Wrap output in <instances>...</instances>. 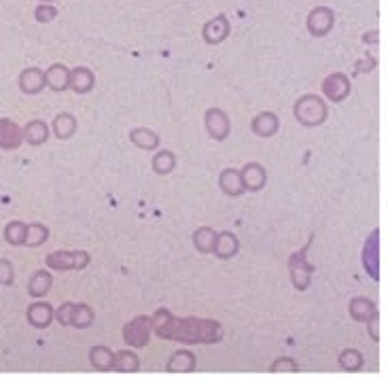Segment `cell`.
<instances>
[{
  "instance_id": "cell-12",
  "label": "cell",
  "mask_w": 388,
  "mask_h": 384,
  "mask_svg": "<svg viewBox=\"0 0 388 384\" xmlns=\"http://www.w3.org/2000/svg\"><path fill=\"white\" fill-rule=\"evenodd\" d=\"M17 83H19V89H21L25 96H36V94H40V91L47 87V83H45V72H42L40 68H36V66H30V68L21 70Z\"/></svg>"
},
{
  "instance_id": "cell-27",
  "label": "cell",
  "mask_w": 388,
  "mask_h": 384,
  "mask_svg": "<svg viewBox=\"0 0 388 384\" xmlns=\"http://www.w3.org/2000/svg\"><path fill=\"white\" fill-rule=\"evenodd\" d=\"M51 285H53V278L49 272L45 270H38L32 274L30 283H28V295L30 298H42L51 291Z\"/></svg>"
},
{
  "instance_id": "cell-4",
  "label": "cell",
  "mask_w": 388,
  "mask_h": 384,
  "mask_svg": "<svg viewBox=\"0 0 388 384\" xmlns=\"http://www.w3.org/2000/svg\"><path fill=\"white\" fill-rule=\"evenodd\" d=\"M53 319L64 325V327H76V329H87L96 315L93 310L87 306V304H72V302H66L62 304L57 310H53Z\"/></svg>"
},
{
  "instance_id": "cell-10",
  "label": "cell",
  "mask_w": 388,
  "mask_h": 384,
  "mask_svg": "<svg viewBox=\"0 0 388 384\" xmlns=\"http://www.w3.org/2000/svg\"><path fill=\"white\" fill-rule=\"evenodd\" d=\"M229 19L225 15H217L212 19H208L202 28V36L208 45H221L227 36H229Z\"/></svg>"
},
{
  "instance_id": "cell-16",
  "label": "cell",
  "mask_w": 388,
  "mask_h": 384,
  "mask_svg": "<svg viewBox=\"0 0 388 384\" xmlns=\"http://www.w3.org/2000/svg\"><path fill=\"white\" fill-rule=\"evenodd\" d=\"M96 85V77L89 68L79 66L70 70V81H68V89H72L74 94H89Z\"/></svg>"
},
{
  "instance_id": "cell-22",
  "label": "cell",
  "mask_w": 388,
  "mask_h": 384,
  "mask_svg": "<svg viewBox=\"0 0 388 384\" xmlns=\"http://www.w3.org/2000/svg\"><path fill=\"white\" fill-rule=\"evenodd\" d=\"M127 138L134 147H138L142 151H155L159 147V136L149 128H134V130H130Z\"/></svg>"
},
{
  "instance_id": "cell-19",
  "label": "cell",
  "mask_w": 388,
  "mask_h": 384,
  "mask_svg": "<svg viewBox=\"0 0 388 384\" xmlns=\"http://www.w3.org/2000/svg\"><path fill=\"white\" fill-rule=\"evenodd\" d=\"M240 251V240L232 234V232H221L217 234V242H215V249L212 253L219 257V259H234Z\"/></svg>"
},
{
  "instance_id": "cell-28",
  "label": "cell",
  "mask_w": 388,
  "mask_h": 384,
  "mask_svg": "<svg viewBox=\"0 0 388 384\" xmlns=\"http://www.w3.org/2000/svg\"><path fill=\"white\" fill-rule=\"evenodd\" d=\"M217 234H219V232H215V230H212V227H208V225L198 227V230L193 232V244H195V249H198L202 255L212 253L215 242H217Z\"/></svg>"
},
{
  "instance_id": "cell-9",
  "label": "cell",
  "mask_w": 388,
  "mask_h": 384,
  "mask_svg": "<svg viewBox=\"0 0 388 384\" xmlns=\"http://www.w3.org/2000/svg\"><path fill=\"white\" fill-rule=\"evenodd\" d=\"M353 91V85H350V79L344 74V72H331L329 77H325L323 81V94L327 100L331 102H344Z\"/></svg>"
},
{
  "instance_id": "cell-13",
  "label": "cell",
  "mask_w": 388,
  "mask_h": 384,
  "mask_svg": "<svg viewBox=\"0 0 388 384\" xmlns=\"http://www.w3.org/2000/svg\"><path fill=\"white\" fill-rule=\"evenodd\" d=\"M25 319L36 329H47L53 323V306L47 302H34L25 310Z\"/></svg>"
},
{
  "instance_id": "cell-14",
  "label": "cell",
  "mask_w": 388,
  "mask_h": 384,
  "mask_svg": "<svg viewBox=\"0 0 388 384\" xmlns=\"http://www.w3.org/2000/svg\"><path fill=\"white\" fill-rule=\"evenodd\" d=\"M23 142L21 128L11 119H0V149L2 151H15Z\"/></svg>"
},
{
  "instance_id": "cell-20",
  "label": "cell",
  "mask_w": 388,
  "mask_h": 384,
  "mask_svg": "<svg viewBox=\"0 0 388 384\" xmlns=\"http://www.w3.org/2000/svg\"><path fill=\"white\" fill-rule=\"evenodd\" d=\"M348 312H350V317H353L355 321H359V323H367V321H370V317L378 312V308H376V302H374V300L363 298V295H357V298H353V300H350V304H348Z\"/></svg>"
},
{
  "instance_id": "cell-30",
  "label": "cell",
  "mask_w": 388,
  "mask_h": 384,
  "mask_svg": "<svg viewBox=\"0 0 388 384\" xmlns=\"http://www.w3.org/2000/svg\"><path fill=\"white\" fill-rule=\"evenodd\" d=\"M151 166H153V172H155V174L166 176V174H170V172L176 168V155H174L172 151H168V149H161V151H157V153L153 155Z\"/></svg>"
},
{
  "instance_id": "cell-1",
  "label": "cell",
  "mask_w": 388,
  "mask_h": 384,
  "mask_svg": "<svg viewBox=\"0 0 388 384\" xmlns=\"http://www.w3.org/2000/svg\"><path fill=\"white\" fill-rule=\"evenodd\" d=\"M151 325L161 340H174L183 344H217L225 336L223 325L215 319H178L166 308H159L151 317Z\"/></svg>"
},
{
  "instance_id": "cell-36",
  "label": "cell",
  "mask_w": 388,
  "mask_h": 384,
  "mask_svg": "<svg viewBox=\"0 0 388 384\" xmlns=\"http://www.w3.org/2000/svg\"><path fill=\"white\" fill-rule=\"evenodd\" d=\"M13 281H15L13 264L8 259H0V285L2 287H8V285H13Z\"/></svg>"
},
{
  "instance_id": "cell-6",
  "label": "cell",
  "mask_w": 388,
  "mask_h": 384,
  "mask_svg": "<svg viewBox=\"0 0 388 384\" xmlns=\"http://www.w3.org/2000/svg\"><path fill=\"white\" fill-rule=\"evenodd\" d=\"M151 332H153V325H151V317H134L125 327H123V342L132 349H144L151 340Z\"/></svg>"
},
{
  "instance_id": "cell-34",
  "label": "cell",
  "mask_w": 388,
  "mask_h": 384,
  "mask_svg": "<svg viewBox=\"0 0 388 384\" xmlns=\"http://www.w3.org/2000/svg\"><path fill=\"white\" fill-rule=\"evenodd\" d=\"M270 372L272 374H295L299 372V363L293 359V357H278L272 366H270Z\"/></svg>"
},
{
  "instance_id": "cell-37",
  "label": "cell",
  "mask_w": 388,
  "mask_h": 384,
  "mask_svg": "<svg viewBox=\"0 0 388 384\" xmlns=\"http://www.w3.org/2000/svg\"><path fill=\"white\" fill-rule=\"evenodd\" d=\"M365 325H367V329H370V336H372V340H380V334H378L380 315H378V312H376V315H372V317H370V321H367Z\"/></svg>"
},
{
  "instance_id": "cell-38",
  "label": "cell",
  "mask_w": 388,
  "mask_h": 384,
  "mask_svg": "<svg viewBox=\"0 0 388 384\" xmlns=\"http://www.w3.org/2000/svg\"><path fill=\"white\" fill-rule=\"evenodd\" d=\"M363 40H370V43H376V40H378V32H370V36H363Z\"/></svg>"
},
{
  "instance_id": "cell-35",
  "label": "cell",
  "mask_w": 388,
  "mask_h": 384,
  "mask_svg": "<svg viewBox=\"0 0 388 384\" xmlns=\"http://www.w3.org/2000/svg\"><path fill=\"white\" fill-rule=\"evenodd\" d=\"M34 17H36V21H40V23H49V21H53V19L57 17V9H55L53 4L40 2V4L34 9Z\"/></svg>"
},
{
  "instance_id": "cell-23",
  "label": "cell",
  "mask_w": 388,
  "mask_h": 384,
  "mask_svg": "<svg viewBox=\"0 0 388 384\" xmlns=\"http://www.w3.org/2000/svg\"><path fill=\"white\" fill-rule=\"evenodd\" d=\"M21 132H23V140H25L28 145H34V147L45 145L47 138H49V125H47L42 119H32V121H28L25 128H23Z\"/></svg>"
},
{
  "instance_id": "cell-32",
  "label": "cell",
  "mask_w": 388,
  "mask_h": 384,
  "mask_svg": "<svg viewBox=\"0 0 388 384\" xmlns=\"http://www.w3.org/2000/svg\"><path fill=\"white\" fill-rule=\"evenodd\" d=\"M25 230H28V223H23V221H11L4 227V240L11 247H23V242H25Z\"/></svg>"
},
{
  "instance_id": "cell-8",
  "label": "cell",
  "mask_w": 388,
  "mask_h": 384,
  "mask_svg": "<svg viewBox=\"0 0 388 384\" xmlns=\"http://www.w3.org/2000/svg\"><path fill=\"white\" fill-rule=\"evenodd\" d=\"M204 123H206V132L212 140L223 142L229 136L232 123H229V115L223 108H208L204 115Z\"/></svg>"
},
{
  "instance_id": "cell-39",
  "label": "cell",
  "mask_w": 388,
  "mask_h": 384,
  "mask_svg": "<svg viewBox=\"0 0 388 384\" xmlns=\"http://www.w3.org/2000/svg\"><path fill=\"white\" fill-rule=\"evenodd\" d=\"M40 2H47V4H51V0H40Z\"/></svg>"
},
{
  "instance_id": "cell-29",
  "label": "cell",
  "mask_w": 388,
  "mask_h": 384,
  "mask_svg": "<svg viewBox=\"0 0 388 384\" xmlns=\"http://www.w3.org/2000/svg\"><path fill=\"white\" fill-rule=\"evenodd\" d=\"M113 370L115 372H121V374H134L140 370V359L136 353L132 351H121V353H115V363H113Z\"/></svg>"
},
{
  "instance_id": "cell-21",
  "label": "cell",
  "mask_w": 388,
  "mask_h": 384,
  "mask_svg": "<svg viewBox=\"0 0 388 384\" xmlns=\"http://www.w3.org/2000/svg\"><path fill=\"white\" fill-rule=\"evenodd\" d=\"M195 366H198V361H195V355L191 351H178L168 359L166 370L170 374H189L195 370Z\"/></svg>"
},
{
  "instance_id": "cell-26",
  "label": "cell",
  "mask_w": 388,
  "mask_h": 384,
  "mask_svg": "<svg viewBox=\"0 0 388 384\" xmlns=\"http://www.w3.org/2000/svg\"><path fill=\"white\" fill-rule=\"evenodd\" d=\"M363 266L367 268L370 276L378 281V230L372 232L370 242L363 249Z\"/></svg>"
},
{
  "instance_id": "cell-24",
  "label": "cell",
  "mask_w": 388,
  "mask_h": 384,
  "mask_svg": "<svg viewBox=\"0 0 388 384\" xmlns=\"http://www.w3.org/2000/svg\"><path fill=\"white\" fill-rule=\"evenodd\" d=\"M51 128H53L55 138L68 140V138H72L74 132H76V117H74L72 113H59V115H55Z\"/></svg>"
},
{
  "instance_id": "cell-17",
  "label": "cell",
  "mask_w": 388,
  "mask_h": 384,
  "mask_svg": "<svg viewBox=\"0 0 388 384\" xmlns=\"http://www.w3.org/2000/svg\"><path fill=\"white\" fill-rule=\"evenodd\" d=\"M68 81H70V68H66L64 64H51L45 70V83L53 91H66Z\"/></svg>"
},
{
  "instance_id": "cell-31",
  "label": "cell",
  "mask_w": 388,
  "mask_h": 384,
  "mask_svg": "<svg viewBox=\"0 0 388 384\" xmlns=\"http://www.w3.org/2000/svg\"><path fill=\"white\" fill-rule=\"evenodd\" d=\"M49 240V227L42 225V223H28V230H25V247L34 249V247H40Z\"/></svg>"
},
{
  "instance_id": "cell-3",
  "label": "cell",
  "mask_w": 388,
  "mask_h": 384,
  "mask_svg": "<svg viewBox=\"0 0 388 384\" xmlns=\"http://www.w3.org/2000/svg\"><path fill=\"white\" fill-rule=\"evenodd\" d=\"M314 242V234L308 238V242L295 251L291 257H289V274H291V283L297 291H308L310 285H312V274H314V266L308 261V251Z\"/></svg>"
},
{
  "instance_id": "cell-11",
  "label": "cell",
  "mask_w": 388,
  "mask_h": 384,
  "mask_svg": "<svg viewBox=\"0 0 388 384\" xmlns=\"http://www.w3.org/2000/svg\"><path fill=\"white\" fill-rule=\"evenodd\" d=\"M240 176H242L244 191H261L266 187V183H268V172L257 162L244 164V168L240 170Z\"/></svg>"
},
{
  "instance_id": "cell-33",
  "label": "cell",
  "mask_w": 388,
  "mask_h": 384,
  "mask_svg": "<svg viewBox=\"0 0 388 384\" xmlns=\"http://www.w3.org/2000/svg\"><path fill=\"white\" fill-rule=\"evenodd\" d=\"M363 363H365V359H363V355L357 349H346L340 355V368L344 372H361Z\"/></svg>"
},
{
  "instance_id": "cell-5",
  "label": "cell",
  "mask_w": 388,
  "mask_h": 384,
  "mask_svg": "<svg viewBox=\"0 0 388 384\" xmlns=\"http://www.w3.org/2000/svg\"><path fill=\"white\" fill-rule=\"evenodd\" d=\"M89 261H91V257L87 251H53L45 259L47 268H51L55 272L85 270L89 266Z\"/></svg>"
},
{
  "instance_id": "cell-15",
  "label": "cell",
  "mask_w": 388,
  "mask_h": 384,
  "mask_svg": "<svg viewBox=\"0 0 388 384\" xmlns=\"http://www.w3.org/2000/svg\"><path fill=\"white\" fill-rule=\"evenodd\" d=\"M280 128V119L276 113L272 111H263L259 113L253 121H251V130L255 136H261V138H272Z\"/></svg>"
},
{
  "instance_id": "cell-18",
  "label": "cell",
  "mask_w": 388,
  "mask_h": 384,
  "mask_svg": "<svg viewBox=\"0 0 388 384\" xmlns=\"http://www.w3.org/2000/svg\"><path fill=\"white\" fill-rule=\"evenodd\" d=\"M219 187L225 196L229 198H238L244 193V185H242V176H240V170L236 168H225L219 176Z\"/></svg>"
},
{
  "instance_id": "cell-2",
  "label": "cell",
  "mask_w": 388,
  "mask_h": 384,
  "mask_svg": "<svg viewBox=\"0 0 388 384\" xmlns=\"http://www.w3.org/2000/svg\"><path fill=\"white\" fill-rule=\"evenodd\" d=\"M293 115L304 128H319L327 121L329 111H327V104L321 96L304 94L297 98V102L293 106Z\"/></svg>"
},
{
  "instance_id": "cell-25",
  "label": "cell",
  "mask_w": 388,
  "mask_h": 384,
  "mask_svg": "<svg viewBox=\"0 0 388 384\" xmlns=\"http://www.w3.org/2000/svg\"><path fill=\"white\" fill-rule=\"evenodd\" d=\"M89 363L93 370H100V372H108L113 370V363H115V353L108 349V346H91L89 349Z\"/></svg>"
},
{
  "instance_id": "cell-7",
  "label": "cell",
  "mask_w": 388,
  "mask_h": 384,
  "mask_svg": "<svg viewBox=\"0 0 388 384\" xmlns=\"http://www.w3.org/2000/svg\"><path fill=\"white\" fill-rule=\"evenodd\" d=\"M336 26V13L329 6H316L306 19V28L312 36H327Z\"/></svg>"
}]
</instances>
